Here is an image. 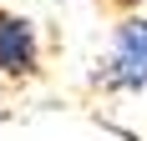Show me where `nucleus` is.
I'll return each instance as SVG.
<instances>
[{"label":"nucleus","instance_id":"obj_1","mask_svg":"<svg viewBox=\"0 0 147 141\" xmlns=\"http://www.w3.org/2000/svg\"><path fill=\"white\" fill-rule=\"evenodd\" d=\"M96 86L107 91H147V20H122L112 56L96 70Z\"/></svg>","mask_w":147,"mask_h":141},{"label":"nucleus","instance_id":"obj_2","mask_svg":"<svg viewBox=\"0 0 147 141\" xmlns=\"http://www.w3.org/2000/svg\"><path fill=\"white\" fill-rule=\"evenodd\" d=\"M41 70V41L26 15L0 10V76H36Z\"/></svg>","mask_w":147,"mask_h":141},{"label":"nucleus","instance_id":"obj_3","mask_svg":"<svg viewBox=\"0 0 147 141\" xmlns=\"http://www.w3.org/2000/svg\"><path fill=\"white\" fill-rule=\"evenodd\" d=\"M122 5H132V0H122Z\"/></svg>","mask_w":147,"mask_h":141}]
</instances>
